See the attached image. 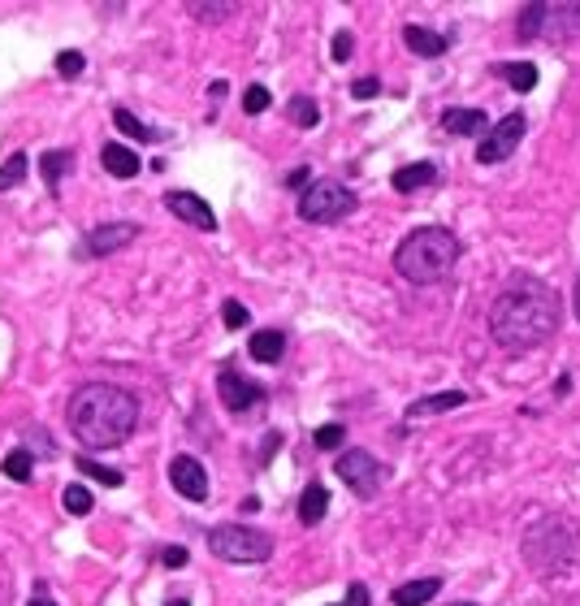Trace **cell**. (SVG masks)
Returning a JSON list of instances; mask_svg holds the SVG:
<instances>
[{
	"mask_svg": "<svg viewBox=\"0 0 580 606\" xmlns=\"http://www.w3.org/2000/svg\"><path fill=\"white\" fill-rule=\"evenodd\" d=\"M563 321V299L555 286L537 278H516L490 308V338L507 351H529L555 338Z\"/></svg>",
	"mask_w": 580,
	"mask_h": 606,
	"instance_id": "cell-1",
	"label": "cell"
},
{
	"mask_svg": "<svg viewBox=\"0 0 580 606\" xmlns=\"http://www.w3.org/2000/svg\"><path fill=\"white\" fill-rule=\"evenodd\" d=\"M70 433L87 451H109V446H122L139 425V399L122 386H109V381H91V386H78L70 407Z\"/></svg>",
	"mask_w": 580,
	"mask_h": 606,
	"instance_id": "cell-2",
	"label": "cell"
},
{
	"mask_svg": "<svg viewBox=\"0 0 580 606\" xmlns=\"http://www.w3.org/2000/svg\"><path fill=\"white\" fill-rule=\"evenodd\" d=\"M459 252H464V247H459L455 230L420 226V230L407 234L399 243V252H394V273L407 278L412 286H433L459 265Z\"/></svg>",
	"mask_w": 580,
	"mask_h": 606,
	"instance_id": "cell-3",
	"label": "cell"
},
{
	"mask_svg": "<svg viewBox=\"0 0 580 606\" xmlns=\"http://www.w3.org/2000/svg\"><path fill=\"white\" fill-rule=\"evenodd\" d=\"M580 559V529L568 516H546L524 537V563L537 576H559Z\"/></svg>",
	"mask_w": 580,
	"mask_h": 606,
	"instance_id": "cell-4",
	"label": "cell"
},
{
	"mask_svg": "<svg viewBox=\"0 0 580 606\" xmlns=\"http://www.w3.org/2000/svg\"><path fill=\"white\" fill-rule=\"evenodd\" d=\"M208 550L221 563H265L273 555V537L247 524H221V529H208Z\"/></svg>",
	"mask_w": 580,
	"mask_h": 606,
	"instance_id": "cell-5",
	"label": "cell"
},
{
	"mask_svg": "<svg viewBox=\"0 0 580 606\" xmlns=\"http://www.w3.org/2000/svg\"><path fill=\"white\" fill-rule=\"evenodd\" d=\"M355 204H360V200H355V191H347L342 182L321 178V182H312V187H303L299 217L312 221V226H334V221L355 213Z\"/></svg>",
	"mask_w": 580,
	"mask_h": 606,
	"instance_id": "cell-6",
	"label": "cell"
},
{
	"mask_svg": "<svg viewBox=\"0 0 580 606\" xmlns=\"http://www.w3.org/2000/svg\"><path fill=\"white\" fill-rule=\"evenodd\" d=\"M334 468H338V477L347 481L360 498H373L381 490V477H386V468H381L368 451H342Z\"/></svg>",
	"mask_w": 580,
	"mask_h": 606,
	"instance_id": "cell-7",
	"label": "cell"
},
{
	"mask_svg": "<svg viewBox=\"0 0 580 606\" xmlns=\"http://www.w3.org/2000/svg\"><path fill=\"white\" fill-rule=\"evenodd\" d=\"M524 130H529V117L524 113H507L503 122H498L490 135L481 139V148H477V161L481 165H498V161H507L511 152H516V143L524 139Z\"/></svg>",
	"mask_w": 580,
	"mask_h": 606,
	"instance_id": "cell-8",
	"label": "cell"
},
{
	"mask_svg": "<svg viewBox=\"0 0 580 606\" xmlns=\"http://www.w3.org/2000/svg\"><path fill=\"white\" fill-rule=\"evenodd\" d=\"M139 239V226L135 221H109V226H96L83 234V243H78V256H113L122 252V247H130Z\"/></svg>",
	"mask_w": 580,
	"mask_h": 606,
	"instance_id": "cell-9",
	"label": "cell"
},
{
	"mask_svg": "<svg viewBox=\"0 0 580 606\" xmlns=\"http://www.w3.org/2000/svg\"><path fill=\"white\" fill-rule=\"evenodd\" d=\"M169 481H174V490L182 498H191V503H204L208 498V472H204L200 459H191V455L169 459Z\"/></svg>",
	"mask_w": 580,
	"mask_h": 606,
	"instance_id": "cell-10",
	"label": "cell"
},
{
	"mask_svg": "<svg viewBox=\"0 0 580 606\" xmlns=\"http://www.w3.org/2000/svg\"><path fill=\"white\" fill-rule=\"evenodd\" d=\"M165 208H169V213H174L178 221H187V226L204 230V234L217 230V213H213V208H208L195 191H169V195H165Z\"/></svg>",
	"mask_w": 580,
	"mask_h": 606,
	"instance_id": "cell-11",
	"label": "cell"
},
{
	"mask_svg": "<svg viewBox=\"0 0 580 606\" xmlns=\"http://www.w3.org/2000/svg\"><path fill=\"white\" fill-rule=\"evenodd\" d=\"M217 394H221V403H226V412H247V407L260 403V386H256V381H247L239 368H221Z\"/></svg>",
	"mask_w": 580,
	"mask_h": 606,
	"instance_id": "cell-12",
	"label": "cell"
},
{
	"mask_svg": "<svg viewBox=\"0 0 580 606\" xmlns=\"http://www.w3.org/2000/svg\"><path fill=\"white\" fill-rule=\"evenodd\" d=\"M394 191L399 195H412L420 187H433L438 182V165H429V161H416V165H403V169H394Z\"/></svg>",
	"mask_w": 580,
	"mask_h": 606,
	"instance_id": "cell-13",
	"label": "cell"
},
{
	"mask_svg": "<svg viewBox=\"0 0 580 606\" xmlns=\"http://www.w3.org/2000/svg\"><path fill=\"white\" fill-rule=\"evenodd\" d=\"M247 355L260 364H278L286 355V334L282 329H256L252 342H247Z\"/></svg>",
	"mask_w": 580,
	"mask_h": 606,
	"instance_id": "cell-14",
	"label": "cell"
},
{
	"mask_svg": "<svg viewBox=\"0 0 580 606\" xmlns=\"http://www.w3.org/2000/svg\"><path fill=\"white\" fill-rule=\"evenodd\" d=\"M100 165L109 169L113 178H135L139 169H143V161H139V152H130V148H122V143H104L100 148Z\"/></svg>",
	"mask_w": 580,
	"mask_h": 606,
	"instance_id": "cell-15",
	"label": "cell"
},
{
	"mask_svg": "<svg viewBox=\"0 0 580 606\" xmlns=\"http://www.w3.org/2000/svg\"><path fill=\"white\" fill-rule=\"evenodd\" d=\"M490 126V117L481 109H446L442 113V130L446 135H481V130Z\"/></svg>",
	"mask_w": 580,
	"mask_h": 606,
	"instance_id": "cell-16",
	"label": "cell"
},
{
	"mask_svg": "<svg viewBox=\"0 0 580 606\" xmlns=\"http://www.w3.org/2000/svg\"><path fill=\"white\" fill-rule=\"evenodd\" d=\"M438 594H442V581L438 576H425V581H407V585L394 589V606H425Z\"/></svg>",
	"mask_w": 580,
	"mask_h": 606,
	"instance_id": "cell-17",
	"label": "cell"
},
{
	"mask_svg": "<svg viewBox=\"0 0 580 606\" xmlns=\"http://www.w3.org/2000/svg\"><path fill=\"white\" fill-rule=\"evenodd\" d=\"M325 511H329V490L325 485H308V490L299 494V520L303 524H321L325 520Z\"/></svg>",
	"mask_w": 580,
	"mask_h": 606,
	"instance_id": "cell-18",
	"label": "cell"
},
{
	"mask_svg": "<svg viewBox=\"0 0 580 606\" xmlns=\"http://www.w3.org/2000/svg\"><path fill=\"white\" fill-rule=\"evenodd\" d=\"M70 169H74V152H70V148H57V152H44V156H39V174H44V182H48L52 191L61 187V178L70 174Z\"/></svg>",
	"mask_w": 580,
	"mask_h": 606,
	"instance_id": "cell-19",
	"label": "cell"
},
{
	"mask_svg": "<svg viewBox=\"0 0 580 606\" xmlns=\"http://www.w3.org/2000/svg\"><path fill=\"white\" fill-rule=\"evenodd\" d=\"M468 394L464 390H446V394H425V399H416L412 407H407V416H433V412H451V407H459Z\"/></svg>",
	"mask_w": 580,
	"mask_h": 606,
	"instance_id": "cell-20",
	"label": "cell"
},
{
	"mask_svg": "<svg viewBox=\"0 0 580 606\" xmlns=\"http://www.w3.org/2000/svg\"><path fill=\"white\" fill-rule=\"evenodd\" d=\"M403 39L412 44L416 57H442V52H446V39L438 31H425V26H407Z\"/></svg>",
	"mask_w": 580,
	"mask_h": 606,
	"instance_id": "cell-21",
	"label": "cell"
},
{
	"mask_svg": "<svg viewBox=\"0 0 580 606\" xmlns=\"http://www.w3.org/2000/svg\"><path fill=\"white\" fill-rule=\"evenodd\" d=\"M498 74H503L516 91H533L537 87V65L533 61H503V65H498Z\"/></svg>",
	"mask_w": 580,
	"mask_h": 606,
	"instance_id": "cell-22",
	"label": "cell"
},
{
	"mask_svg": "<svg viewBox=\"0 0 580 606\" xmlns=\"http://www.w3.org/2000/svg\"><path fill=\"white\" fill-rule=\"evenodd\" d=\"M113 122H117V130H122V135L139 139V143H156V139H161V130L143 126V122H139V117L130 113V109H113Z\"/></svg>",
	"mask_w": 580,
	"mask_h": 606,
	"instance_id": "cell-23",
	"label": "cell"
},
{
	"mask_svg": "<svg viewBox=\"0 0 580 606\" xmlns=\"http://www.w3.org/2000/svg\"><path fill=\"white\" fill-rule=\"evenodd\" d=\"M61 507L65 511H70V516H91V507H96V498H91V490H87V485H65V490H61Z\"/></svg>",
	"mask_w": 580,
	"mask_h": 606,
	"instance_id": "cell-24",
	"label": "cell"
},
{
	"mask_svg": "<svg viewBox=\"0 0 580 606\" xmlns=\"http://www.w3.org/2000/svg\"><path fill=\"white\" fill-rule=\"evenodd\" d=\"M286 113H290V122H295L299 130H312L316 122H321V109H316L312 96H295V100L286 104Z\"/></svg>",
	"mask_w": 580,
	"mask_h": 606,
	"instance_id": "cell-25",
	"label": "cell"
},
{
	"mask_svg": "<svg viewBox=\"0 0 580 606\" xmlns=\"http://www.w3.org/2000/svg\"><path fill=\"white\" fill-rule=\"evenodd\" d=\"M26 169H31V156L26 152H13L5 165H0V191H13L18 182L26 178Z\"/></svg>",
	"mask_w": 580,
	"mask_h": 606,
	"instance_id": "cell-26",
	"label": "cell"
},
{
	"mask_svg": "<svg viewBox=\"0 0 580 606\" xmlns=\"http://www.w3.org/2000/svg\"><path fill=\"white\" fill-rule=\"evenodd\" d=\"M0 472H5L9 481H31V451H9L5 459H0Z\"/></svg>",
	"mask_w": 580,
	"mask_h": 606,
	"instance_id": "cell-27",
	"label": "cell"
},
{
	"mask_svg": "<svg viewBox=\"0 0 580 606\" xmlns=\"http://www.w3.org/2000/svg\"><path fill=\"white\" fill-rule=\"evenodd\" d=\"M78 468H83V472H87L91 481L109 485V490H117V485L126 481V477H122V472H117V468H104V464H96V459H78Z\"/></svg>",
	"mask_w": 580,
	"mask_h": 606,
	"instance_id": "cell-28",
	"label": "cell"
},
{
	"mask_svg": "<svg viewBox=\"0 0 580 606\" xmlns=\"http://www.w3.org/2000/svg\"><path fill=\"white\" fill-rule=\"evenodd\" d=\"M542 26H546V5H524V13H520V39L537 35Z\"/></svg>",
	"mask_w": 580,
	"mask_h": 606,
	"instance_id": "cell-29",
	"label": "cell"
},
{
	"mask_svg": "<svg viewBox=\"0 0 580 606\" xmlns=\"http://www.w3.org/2000/svg\"><path fill=\"white\" fill-rule=\"evenodd\" d=\"M269 104H273V96H269V87H260V83H252V87H247L243 91V113H265L269 109Z\"/></svg>",
	"mask_w": 580,
	"mask_h": 606,
	"instance_id": "cell-30",
	"label": "cell"
},
{
	"mask_svg": "<svg viewBox=\"0 0 580 606\" xmlns=\"http://www.w3.org/2000/svg\"><path fill=\"white\" fill-rule=\"evenodd\" d=\"M187 9H191L195 22H221V18H230L239 5H200V0H195V5H187Z\"/></svg>",
	"mask_w": 580,
	"mask_h": 606,
	"instance_id": "cell-31",
	"label": "cell"
},
{
	"mask_svg": "<svg viewBox=\"0 0 580 606\" xmlns=\"http://www.w3.org/2000/svg\"><path fill=\"white\" fill-rule=\"evenodd\" d=\"M87 70V57L83 52H57V74L61 78H78Z\"/></svg>",
	"mask_w": 580,
	"mask_h": 606,
	"instance_id": "cell-32",
	"label": "cell"
},
{
	"mask_svg": "<svg viewBox=\"0 0 580 606\" xmlns=\"http://www.w3.org/2000/svg\"><path fill=\"white\" fill-rule=\"evenodd\" d=\"M221 316H226V325H230V329H243L247 321H252V316H247V308H243L239 299H226V308H221Z\"/></svg>",
	"mask_w": 580,
	"mask_h": 606,
	"instance_id": "cell-33",
	"label": "cell"
},
{
	"mask_svg": "<svg viewBox=\"0 0 580 606\" xmlns=\"http://www.w3.org/2000/svg\"><path fill=\"white\" fill-rule=\"evenodd\" d=\"M316 446H321V451H334V446H342V425L316 429Z\"/></svg>",
	"mask_w": 580,
	"mask_h": 606,
	"instance_id": "cell-34",
	"label": "cell"
},
{
	"mask_svg": "<svg viewBox=\"0 0 580 606\" xmlns=\"http://www.w3.org/2000/svg\"><path fill=\"white\" fill-rule=\"evenodd\" d=\"M351 96L355 100H373V96H381V83H377V78H360V83H351Z\"/></svg>",
	"mask_w": 580,
	"mask_h": 606,
	"instance_id": "cell-35",
	"label": "cell"
},
{
	"mask_svg": "<svg viewBox=\"0 0 580 606\" xmlns=\"http://www.w3.org/2000/svg\"><path fill=\"white\" fill-rule=\"evenodd\" d=\"M161 563H165V568H187V550H182V546H169V550H161Z\"/></svg>",
	"mask_w": 580,
	"mask_h": 606,
	"instance_id": "cell-36",
	"label": "cell"
},
{
	"mask_svg": "<svg viewBox=\"0 0 580 606\" xmlns=\"http://www.w3.org/2000/svg\"><path fill=\"white\" fill-rule=\"evenodd\" d=\"M347 57H351V35L338 31V35H334V61H347Z\"/></svg>",
	"mask_w": 580,
	"mask_h": 606,
	"instance_id": "cell-37",
	"label": "cell"
},
{
	"mask_svg": "<svg viewBox=\"0 0 580 606\" xmlns=\"http://www.w3.org/2000/svg\"><path fill=\"white\" fill-rule=\"evenodd\" d=\"M342 606H373V602H368V589L364 585H351L347 589V602H342Z\"/></svg>",
	"mask_w": 580,
	"mask_h": 606,
	"instance_id": "cell-38",
	"label": "cell"
},
{
	"mask_svg": "<svg viewBox=\"0 0 580 606\" xmlns=\"http://www.w3.org/2000/svg\"><path fill=\"white\" fill-rule=\"evenodd\" d=\"M303 182H308V169H295V174H286V187H290V191H299Z\"/></svg>",
	"mask_w": 580,
	"mask_h": 606,
	"instance_id": "cell-39",
	"label": "cell"
},
{
	"mask_svg": "<svg viewBox=\"0 0 580 606\" xmlns=\"http://www.w3.org/2000/svg\"><path fill=\"white\" fill-rule=\"evenodd\" d=\"M572 312H576V321H580V278H576V291H572Z\"/></svg>",
	"mask_w": 580,
	"mask_h": 606,
	"instance_id": "cell-40",
	"label": "cell"
},
{
	"mask_svg": "<svg viewBox=\"0 0 580 606\" xmlns=\"http://www.w3.org/2000/svg\"><path fill=\"white\" fill-rule=\"evenodd\" d=\"M31 606H57L52 598H44V589H39V598H31Z\"/></svg>",
	"mask_w": 580,
	"mask_h": 606,
	"instance_id": "cell-41",
	"label": "cell"
},
{
	"mask_svg": "<svg viewBox=\"0 0 580 606\" xmlns=\"http://www.w3.org/2000/svg\"><path fill=\"white\" fill-rule=\"evenodd\" d=\"M165 606H191L187 598H174V602H165Z\"/></svg>",
	"mask_w": 580,
	"mask_h": 606,
	"instance_id": "cell-42",
	"label": "cell"
},
{
	"mask_svg": "<svg viewBox=\"0 0 580 606\" xmlns=\"http://www.w3.org/2000/svg\"><path fill=\"white\" fill-rule=\"evenodd\" d=\"M338 606H342V602H338Z\"/></svg>",
	"mask_w": 580,
	"mask_h": 606,
	"instance_id": "cell-43",
	"label": "cell"
}]
</instances>
